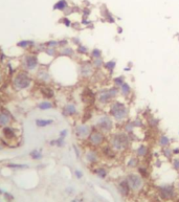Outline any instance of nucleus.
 <instances>
[{"instance_id": "obj_28", "label": "nucleus", "mask_w": 179, "mask_h": 202, "mask_svg": "<svg viewBox=\"0 0 179 202\" xmlns=\"http://www.w3.org/2000/svg\"><path fill=\"white\" fill-rule=\"evenodd\" d=\"M54 124L52 118H37L35 120V125L38 128H45Z\"/></svg>"}, {"instance_id": "obj_39", "label": "nucleus", "mask_w": 179, "mask_h": 202, "mask_svg": "<svg viewBox=\"0 0 179 202\" xmlns=\"http://www.w3.org/2000/svg\"><path fill=\"white\" fill-rule=\"evenodd\" d=\"M103 16H104V20L107 21L109 23H115L114 17L112 16V14L104 6V11H103Z\"/></svg>"}, {"instance_id": "obj_60", "label": "nucleus", "mask_w": 179, "mask_h": 202, "mask_svg": "<svg viewBox=\"0 0 179 202\" xmlns=\"http://www.w3.org/2000/svg\"><path fill=\"white\" fill-rule=\"evenodd\" d=\"M177 191H178V192H179V181H178V183H177Z\"/></svg>"}, {"instance_id": "obj_11", "label": "nucleus", "mask_w": 179, "mask_h": 202, "mask_svg": "<svg viewBox=\"0 0 179 202\" xmlns=\"http://www.w3.org/2000/svg\"><path fill=\"white\" fill-rule=\"evenodd\" d=\"M18 138L17 129L13 125L5 126V127L1 128V140L3 141L4 145L8 144H12V142L16 141Z\"/></svg>"}, {"instance_id": "obj_22", "label": "nucleus", "mask_w": 179, "mask_h": 202, "mask_svg": "<svg viewBox=\"0 0 179 202\" xmlns=\"http://www.w3.org/2000/svg\"><path fill=\"white\" fill-rule=\"evenodd\" d=\"M150 154V149L146 144H140L135 150V155L139 159H144Z\"/></svg>"}, {"instance_id": "obj_48", "label": "nucleus", "mask_w": 179, "mask_h": 202, "mask_svg": "<svg viewBox=\"0 0 179 202\" xmlns=\"http://www.w3.org/2000/svg\"><path fill=\"white\" fill-rule=\"evenodd\" d=\"M70 42L72 43V44L75 45V47H77L78 45H80V44H82V42H81V39H80L79 37H72L71 39H70Z\"/></svg>"}, {"instance_id": "obj_20", "label": "nucleus", "mask_w": 179, "mask_h": 202, "mask_svg": "<svg viewBox=\"0 0 179 202\" xmlns=\"http://www.w3.org/2000/svg\"><path fill=\"white\" fill-rule=\"evenodd\" d=\"M79 111H78V107L75 103H67L65 104L62 108V115L64 117H73L78 115Z\"/></svg>"}, {"instance_id": "obj_4", "label": "nucleus", "mask_w": 179, "mask_h": 202, "mask_svg": "<svg viewBox=\"0 0 179 202\" xmlns=\"http://www.w3.org/2000/svg\"><path fill=\"white\" fill-rule=\"evenodd\" d=\"M119 95V89L115 86L112 85L109 88H103L97 92V103L99 106H109L111 102L117 100Z\"/></svg>"}, {"instance_id": "obj_64", "label": "nucleus", "mask_w": 179, "mask_h": 202, "mask_svg": "<svg viewBox=\"0 0 179 202\" xmlns=\"http://www.w3.org/2000/svg\"><path fill=\"white\" fill-rule=\"evenodd\" d=\"M162 202H163V201H162Z\"/></svg>"}, {"instance_id": "obj_30", "label": "nucleus", "mask_w": 179, "mask_h": 202, "mask_svg": "<svg viewBox=\"0 0 179 202\" xmlns=\"http://www.w3.org/2000/svg\"><path fill=\"white\" fill-rule=\"evenodd\" d=\"M158 145H159V147L161 148H168V147H170L171 146V139H170L169 137H168L167 135L166 134H160L158 136Z\"/></svg>"}, {"instance_id": "obj_14", "label": "nucleus", "mask_w": 179, "mask_h": 202, "mask_svg": "<svg viewBox=\"0 0 179 202\" xmlns=\"http://www.w3.org/2000/svg\"><path fill=\"white\" fill-rule=\"evenodd\" d=\"M35 77L42 84H49L52 80L51 73H50L49 69L46 66H39L37 70H36Z\"/></svg>"}, {"instance_id": "obj_35", "label": "nucleus", "mask_w": 179, "mask_h": 202, "mask_svg": "<svg viewBox=\"0 0 179 202\" xmlns=\"http://www.w3.org/2000/svg\"><path fill=\"white\" fill-rule=\"evenodd\" d=\"M48 145H49L50 147L63 148L65 145H66V141H65L64 138L58 137V138H55V139H51V140H50V141L48 142Z\"/></svg>"}, {"instance_id": "obj_53", "label": "nucleus", "mask_w": 179, "mask_h": 202, "mask_svg": "<svg viewBox=\"0 0 179 202\" xmlns=\"http://www.w3.org/2000/svg\"><path fill=\"white\" fill-rule=\"evenodd\" d=\"M4 198L8 202L13 201V200H14V196H13V195H11L10 193H4Z\"/></svg>"}, {"instance_id": "obj_21", "label": "nucleus", "mask_w": 179, "mask_h": 202, "mask_svg": "<svg viewBox=\"0 0 179 202\" xmlns=\"http://www.w3.org/2000/svg\"><path fill=\"white\" fill-rule=\"evenodd\" d=\"M16 47L22 48L24 50H32L37 47V44L34 40H20L16 43Z\"/></svg>"}, {"instance_id": "obj_52", "label": "nucleus", "mask_w": 179, "mask_h": 202, "mask_svg": "<svg viewBox=\"0 0 179 202\" xmlns=\"http://www.w3.org/2000/svg\"><path fill=\"white\" fill-rule=\"evenodd\" d=\"M75 176L78 178V179H82L83 176H84V174H83V172L81 170H75Z\"/></svg>"}, {"instance_id": "obj_58", "label": "nucleus", "mask_w": 179, "mask_h": 202, "mask_svg": "<svg viewBox=\"0 0 179 202\" xmlns=\"http://www.w3.org/2000/svg\"><path fill=\"white\" fill-rule=\"evenodd\" d=\"M66 191H67L68 193H70V194H71V193L73 192V189H69V187H68V189H67Z\"/></svg>"}, {"instance_id": "obj_49", "label": "nucleus", "mask_w": 179, "mask_h": 202, "mask_svg": "<svg viewBox=\"0 0 179 202\" xmlns=\"http://www.w3.org/2000/svg\"><path fill=\"white\" fill-rule=\"evenodd\" d=\"M133 124H134L135 129H136V128H142V126H144V122H142V120H139V118L133 120Z\"/></svg>"}, {"instance_id": "obj_36", "label": "nucleus", "mask_w": 179, "mask_h": 202, "mask_svg": "<svg viewBox=\"0 0 179 202\" xmlns=\"http://www.w3.org/2000/svg\"><path fill=\"white\" fill-rule=\"evenodd\" d=\"M30 157L32 158V160H41L43 158V154H42V150L40 149H34L32 150L30 153Z\"/></svg>"}, {"instance_id": "obj_57", "label": "nucleus", "mask_w": 179, "mask_h": 202, "mask_svg": "<svg viewBox=\"0 0 179 202\" xmlns=\"http://www.w3.org/2000/svg\"><path fill=\"white\" fill-rule=\"evenodd\" d=\"M2 80H3L2 73H1V71H0V85H1V83H2Z\"/></svg>"}, {"instance_id": "obj_2", "label": "nucleus", "mask_w": 179, "mask_h": 202, "mask_svg": "<svg viewBox=\"0 0 179 202\" xmlns=\"http://www.w3.org/2000/svg\"><path fill=\"white\" fill-rule=\"evenodd\" d=\"M108 142L115 152L123 153L126 150L129 149L130 145H131V136L124 131H122V132L118 131V132L112 133L110 135Z\"/></svg>"}, {"instance_id": "obj_44", "label": "nucleus", "mask_w": 179, "mask_h": 202, "mask_svg": "<svg viewBox=\"0 0 179 202\" xmlns=\"http://www.w3.org/2000/svg\"><path fill=\"white\" fill-rule=\"evenodd\" d=\"M42 45L44 47H55V48H59V42L58 40H48L46 42L42 43Z\"/></svg>"}, {"instance_id": "obj_16", "label": "nucleus", "mask_w": 179, "mask_h": 202, "mask_svg": "<svg viewBox=\"0 0 179 202\" xmlns=\"http://www.w3.org/2000/svg\"><path fill=\"white\" fill-rule=\"evenodd\" d=\"M99 150V153H101V156L106 158V159H109V160L116 158L117 154H118V153L115 152L114 150L112 149V147L109 145V142H106V144L103 145Z\"/></svg>"}, {"instance_id": "obj_37", "label": "nucleus", "mask_w": 179, "mask_h": 202, "mask_svg": "<svg viewBox=\"0 0 179 202\" xmlns=\"http://www.w3.org/2000/svg\"><path fill=\"white\" fill-rule=\"evenodd\" d=\"M92 63V66L94 68V70H101L104 68V64H105V61L104 59L102 58H97V59H93L91 60Z\"/></svg>"}, {"instance_id": "obj_33", "label": "nucleus", "mask_w": 179, "mask_h": 202, "mask_svg": "<svg viewBox=\"0 0 179 202\" xmlns=\"http://www.w3.org/2000/svg\"><path fill=\"white\" fill-rule=\"evenodd\" d=\"M146 122H147L148 126H149L151 129H157L159 126V120L156 118V117H154L153 115H149V116L147 117Z\"/></svg>"}, {"instance_id": "obj_46", "label": "nucleus", "mask_w": 179, "mask_h": 202, "mask_svg": "<svg viewBox=\"0 0 179 202\" xmlns=\"http://www.w3.org/2000/svg\"><path fill=\"white\" fill-rule=\"evenodd\" d=\"M58 42H59V48H61V47H64V46H67V45H69L70 41L68 40V39H66V38H63V39H60V40H58Z\"/></svg>"}, {"instance_id": "obj_24", "label": "nucleus", "mask_w": 179, "mask_h": 202, "mask_svg": "<svg viewBox=\"0 0 179 202\" xmlns=\"http://www.w3.org/2000/svg\"><path fill=\"white\" fill-rule=\"evenodd\" d=\"M139 165H140V159H139L135 154L130 155L129 157H128V159L126 160V167H127L128 169L134 170V169H137V167H138Z\"/></svg>"}, {"instance_id": "obj_50", "label": "nucleus", "mask_w": 179, "mask_h": 202, "mask_svg": "<svg viewBox=\"0 0 179 202\" xmlns=\"http://www.w3.org/2000/svg\"><path fill=\"white\" fill-rule=\"evenodd\" d=\"M67 135H68V130L67 129H63V130H61L60 131V133H59V137H61V138H66L67 137Z\"/></svg>"}, {"instance_id": "obj_59", "label": "nucleus", "mask_w": 179, "mask_h": 202, "mask_svg": "<svg viewBox=\"0 0 179 202\" xmlns=\"http://www.w3.org/2000/svg\"><path fill=\"white\" fill-rule=\"evenodd\" d=\"M118 30H117V32H118V34H122L123 32V30H122V27H117Z\"/></svg>"}, {"instance_id": "obj_54", "label": "nucleus", "mask_w": 179, "mask_h": 202, "mask_svg": "<svg viewBox=\"0 0 179 202\" xmlns=\"http://www.w3.org/2000/svg\"><path fill=\"white\" fill-rule=\"evenodd\" d=\"M172 151H173V155H174V156H179V147L172 149Z\"/></svg>"}, {"instance_id": "obj_40", "label": "nucleus", "mask_w": 179, "mask_h": 202, "mask_svg": "<svg viewBox=\"0 0 179 202\" xmlns=\"http://www.w3.org/2000/svg\"><path fill=\"white\" fill-rule=\"evenodd\" d=\"M137 173H138L140 176H142L144 179H146V178L149 177V170H148L147 167H144V165H139L138 167H137Z\"/></svg>"}, {"instance_id": "obj_47", "label": "nucleus", "mask_w": 179, "mask_h": 202, "mask_svg": "<svg viewBox=\"0 0 179 202\" xmlns=\"http://www.w3.org/2000/svg\"><path fill=\"white\" fill-rule=\"evenodd\" d=\"M60 22L63 23V24H64L66 27H70V26H71V21H70V19L68 17L62 18V19L60 20Z\"/></svg>"}, {"instance_id": "obj_6", "label": "nucleus", "mask_w": 179, "mask_h": 202, "mask_svg": "<svg viewBox=\"0 0 179 202\" xmlns=\"http://www.w3.org/2000/svg\"><path fill=\"white\" fill-rule=\"evenodd\" d=\"M21 66L23 70H26L28 72H32L39 68L40 59L38 53H27L22 56L21 58Z\"/></svg>"}, {"instance_id": "obj_13", "label": "nucleus", "mask_w": 179, "mask_h": 202, "mask_svg": "<svg viewBox=\"0 0 179 202\" xmlns=\"http://www.w3.org/2000/svg\"><path fill=\"white\" fill-rule=\"evenodd\" d=\"M94 72V68L92 66L91 61H82L78 67L79 77L82 79H89Z\"/></svg>"}, {"instance_id": "obj_15", "label": "nucleus", "mask_w": 179, "mask_h": 202, "mask_svg": "<svg viewBox=\"0 0 179 202\" xmlns=\"http://www.w3.org/2000/svg\"><path fill=\"white\" fill-rule=\"evenodd\" d=\"M14 122H15V117L10 110L4 108L0 110V127L2 128L5 126L14 125Z\"/></svg>"}, {"instance_id": "obj_27", "label": "nucleus", "mask_w": 179, "mask_h": 202, "mask_svg": "<svg viewBox=\"0 0 179 202\" xmlns=\"http://www.w3.org/2000/svg\"><path fill=\"white\" fill-rule=\"evenodd\" d=\"M37 108L39 110H42V111H45V110H50L55 108V105L54 103L49 100H43L41 102H39L37 104Z\"/></svg>"}, {"instance_id": "obj_29", "label": "nucleus", "mask_w": 179, "mask_h": 202, "mask_svg": "<svg viewBox=\"0 0 179 202\" xmlns=\"http://www.w3.org/2000/svg\"><path fill=\"white\" fill-rule=\"evenodd\" d=\"M69 8L67 0H59L54 4V11H61V12H65Z\"/></svg>"}, {"instance_id": "obj_9", "label": "nucleus", "mask_w": 179, "mask_h": 202, "mask_svg": "<svg viewBox=\"0 0 179 202\" xmlns=\"http://www.w3.org/2000/svg\"><path fill=\"white\" fill-rule=\"evenodd\" d=\"M157 194L160 200L163 202L173 201L177 197V187L171 184H164L158 187Z\"/></svg>"}, {"instance_id": "obj_17", "label": "nucleus", "mask_w": 179, "mask_h": 202, "mask_svg": "<svg viewBox=\"0 0 179 202\" xmlns=\"http://www.w3.org/2000/svg\"><path fill=\"white\" fill-rule=\"evenodd\" d=\"M81 99H82V102L85 105H92L97 102V93H94L89 88H85L84 91L81 94Z\"/></svg>"}, {"instance_id": "obj_1", "label": "nucleus", "mask_w": 179, "mask_h": 202, "mask_svg": "<svg viewBox=\"0 0 179 202\" xmlns=\"http://www.w3.org/2000/svg\"><path fill=\"white\" fill-rule=\"evenodd\" d=\"M108 114L115 122H125L129 117V108L126 103L119 100H114L108 106Z\"/></svg>"}, {"instance_id": "obj_25", "label": "nucleus", "mask_w": 179, "mask_h": 202, "mask_svg": "<svg viewBox=\"0 0 179 202\" xmlns=\"http://www.w3.org/2000/svg\"><path fill=\"white\" fill-rule=\"evenodd\" d=\"M92 173H93L95 176H97L99 179H106L108 176L107 168L101 167V165H95V167L92 169Z\"/></svg>"}, {"instance_id": "obj_7", "label": "nucleus", "mask_w": 179, "mask_h": 202, "mask_svg": "<svg viewBox=\"0 0 179 202\" xmlns=\"http://www.w3.org/2000/svg\"><path fill=\"white\" fill-rule=\"evenodd\" d=\"M107 134H105L104 132L99 131L97 129L92 130L91 134L88 136V138L85 141L87 142V145L89 148H94V149H99L103 145H105L107 142Z\"/></svg>"}, {"instance_id": "obj_34", "label": "nucleus", "mask_w": 179, "mask_h": 202, "mask_svg": "<svg viewBox=\"0 0 179 202\" xmlns=\"http://www.w3.org/2000/svg\"><path fill=\"white\" fill-rule=\"evenodd\" d=\"M89 48L84 44H80L75 47V55L79 56H88L89 55Z\"/></svg>"}, {"instance_id": "obj_55", "label": "nucleus", "mask_w": 179, "mask_h": 202, "mask_svg": "<svg viewBox=\"0 0 179 202\" xmlns=\"http://www.w3.org/2000/svg\"><path fill=\"white\" fill-rule=\"evenodd\" d=\"M4 144H3V141L2 140H1V138H0V151H1V150L3 149V148H4Z\"/></svg>"}, {"instance_id": "obj_56", "label": "nucleus", "mask_w": 179, "mask_h": 202, "mask_svg": "<svg viewBox=\"0 0 179 202\" xmlns=\"http://www.w3.org/2000/svg\"><path fill=\"white\" fill-rule=\"evenodd\" d=\"M71 202H83L82 199H79V198H75V199H73Z\"/></svg>"}, {"instance_id": "obj_45", "label": "nucleus", "mask_w": 179, "mask_h": 202, "mask_svg": "<svg viewBox=\"0 0 179 202\" xmlns=\"http://www.w3.org/2000/svg\"><path fill=\"white\" fill-rule=\"evenodd\" d=\"M171 161H172V168H173L176 172H179V156L173 157Z\"/></svg>"}, {"instance_id": "obj_12", "label": "nucleus", "mask_w": 179, "mask_h": 202, "mask_svg": "<svg viewBox=\"0 0 179 202\" xmlns=\"http://www.w3.org/2000/svg\"><path fill=\"white\" fill-rule=\"evenodd\" d=\"M101 153H99V149H94V148H89L85 151L84 153V159L90 165H97L101 160Z\"/></svg>"}, {"instance_id": "obj_3", "label": "nucleus", "mask_w": 179, "mask_h": 202, "mask_svg": "<svg viewBox=\"0 0 179 202\" xmlns=\"http://www.w3.org/2000/svg\"><path fill=\"white\" fill-rule=\"evenodd\" d=\"M32 83H34V79L30 75V72L21 69L13 75L11 85L15 91H24L32 87Z\"/></svg>"}, {"instance_id": "obj_5", "label": "nucleus", "mask_w": 179, "mask_h": 202, "mask_svg": "<svg viewBox=\"0 0 179 202\" xmlns=\"http://www.w3.org/2000/svg\"><path fill=\"white\" fill-rule=\"evenodd\" d=\"M114 120L110 116L109 114H102L97 115L95 116L94 122H93V128L94 129H97L99 131L104 132L105 134H111L113 129H114Z\"/></svg>"}, {"instance_id": "obj_8", "label": "nucleus", "mask_w": 179, "mask_h": 202, "mask_svg": "<svg viewBox=\"0 0 179 202\" xmlns=\"http://www.w3.org/2000/svg\"><path fill=\"white\" fill-rule=\"evenodd\" d=\"M132 193H139L144 187V179L138 173L130 172L126 175V178Z\"/></svg>"}, {"instance_id": "obj_51", "label": "nucleus", "mask_w": 179, "mask_h": 202, "mask_svg": "<svg viewBox=\"0 0 179 202\" xmlns=\"http://www.w3.org/2000/svg\"><path fill=\"white\" fill-rule=\"evenodd\" d=\"M72 148H73V151H75L77 158H80V157H81V151H80V149L78 148V146H77V145H73V146H72Z\"/></svg>"}, {"instance_id": "obj_32", "label": "nucleus", "mask_w": 179, "mask_h": 202, "mask_svg": "<svg viewBox=\"0 0 179 202\" xmlns=\"http://www.w3.org/2000/svg\"><path fill=\"white\" fill-rule=\"evenodd\" d=\"M135 127H134V124H133V120H126L124 122V126H123V131L128 134H132L134 132Z\"/></svg>"}, {"instance_id": "obj_10", "label": "nucleus", "mask_w": 179, "mask_h": 202, "mask_svg": "<svg viewBox=\"0 0 179 202\" xmlns=\"http://www.w3.org/2000/svg\"><path fill=\"white\" fill-rule=\"evenodd\" d=\"M92 130H93V126L90 125V124H87V122H82L75 126L73 134H75L77 139L85 141L88 138V136L91 134Z\"/></svg>"}, {"instance_id": "obj_18", "label": "nucleus", "mask_w": 179, "mask_h": 202, "mask_svg": "<svg viewBox=\"0 0 179 202\" xmlns=\"http://www.w3.org/2000/svg\"><path fill=\"white\" fill-rule=\"evenodd\" d=\"M116 189H117V192L119 193V195L124 198L130 197V195H131V193H132L131 189H130L129 184H128V182L126 179L119 180L116 183Z\"/></svg>"}, {"instance_id": "obj_38", "label": "nucleus", "mask_w": 179, "mask_h": 202, "mask_svg": "<svg viewBox=\"0 0 179 202\" xmlns=\"http://www.w3.org/2000/svg\"><path fill=\"white\" fill-rule=\"evenodd\" d=\"M6 167L13 169V170H24V169H28L30 165H26V163H16V162H11L8 163Z\"/></svg>"}, {"instance_id": "obj_42", "label": "nucleus", "mask_w": 179, "mask_h": 202, "mask_svg": "<svg viewBox=\"0 0 179 202\" xmlns=\"http://www.w3.org/2000/svg\"><path fill=\"white\" fill-rule=\"evenodd\" d=\"M161 153H162V155H163L164 157L167 158L168 160H172V158L174 157V155H173V151H172L171 147L162 148V149H161Z\"/></svg>"}, {"instance_id": "obj_61", "label": "nucleus", "mask_w": 179, "mask_h": 202, "mask_svg": "<svg viewBox=\"0 0 179 202\" xmlns=\"http://www.w3.org/2000/svg\"><path fill=\"white\" fill-rule=\"evenodd\" d=\"M2 194H3V192H2L1 190H0V195H2Z\"/></svg>"}, {"instance_id": "obj_62", "label": "nucleus", "mask_w": 179, "mask_h": 202, "mask_svg": "<svg viewBox=\"0 0 179 202\" xmlns=\"http://www.w3.org/2000/svg\"><path fill=\"white\" fill-rule=\"evenodd\" d=\"M178 180H179V172H178Z\"/></svg>"}, {"instance_id": "obj_63", "label": "nucleus", "mask_w": 179, "mask_h": 202, "mask_svg": "<svg viewBox=\"0 0 179 202\" xmlns=\"http://www.w3.org/2000/svg\"><path fill=\"white\" fill-rule=\"evenodd\" d=\"M178 134H179V132H178Z\"/></svg>"}, {"instance_id": "obj_23", "label": "nucleus", "mask_w": 179, "mask_h": 202, "mask_svg": "<svg viewBox=\"0 0 179 202\" xmlns=\"http://www.w3.org/2000/svg\"><path fill=\"white\" fill-rule=\"evenodd\" d=\"M75 55V49L69 45L64 46V47L59 48V53L58 57H65V58H73Z\"/></svg>"}, {"instance_id": "obj_41", "label": "nucleus", "mask_w": 179, "mask_h": 202, "mask_svg": "<svg viewBox=\"0 0 179 202\" xmlns=\"http://www.w3.org/2000/svg\"><path fill=\"white\" fill-rule=\"evenodd\" d=\"M125 82H126V81H125L124 75H118V77H115L112 79V84H113V86H115V87H117V88L121 87Z\"/></svg>"}, {"instance_id": "obj_19", "label": "nucleus", "mask_w": 179, "mask_h": 202, "mask_svg": "<svg viewBox=\"0 0 179 202\" xmlns=\"http://www.w3.org/2000/svg\"><path fill=\"white\" fill-rule=\"evenodd\" d=\"M39 92L41 94V96L44 99V100H54L55 99V90L52 89L48 84H42V85L39 87Z\"/></svg>"}, {"instance_id": "obj_31", "label": "nucleus", "mask_w": 179, "mask_h": 202, "mask_svg": "<svg viewBox=\"0 0 179 202\" xmlns=\"http://www.w3.org/2000/svg\"><path fill=\"white\" fill-rule=\"evenodd\" d=\"M115 67H116V60L113 59V60H109V61H107V62H105L104 68H103V69L106 70L108 73H113Z\"/></svg>"}, {"instance_id": "obj_26", "label": "nucleus", "mask_w": 179, "mask_h": 202, "mask_svg": "<svg viewBox=\"0 0 179 202\" xmlns=\"http://www.w3.org/2000/svg\"><path fill=\"white\" fill-rule=\"evenodd\" d=\"M118 89H119V95H121L122 97H125V99H126V97H129L132 93L131 85L127 82H125L124 84L118 88Z\"/></svg>"}, {"instance_id": "obj_43", "label": "nucleus", "mask_w": 179, "mask_h": 202, "mask_svg": "<svg viewBox=\"0 0 179 202\" xmlns=\"http://www.w3.org/2000/svg\"><path fill=\"white\" fill-rule=\"evenodd\" d=\"M89 57L91 60L93 59H97V58H102L103 57V51L99 48H93L89 53Z\"/></svg>"}]
</instances>
